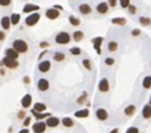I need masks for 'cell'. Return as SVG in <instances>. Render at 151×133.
I'll return each mask as SVG.
<instances>
[{"mask_svg": "<svg viewBox=\"0 0 151 133\" xmlns=\"http://www.w3.org/2000/svg\"><path fill=\"white\" fill-rule=\"evenodd\" d=\"M46 109H47L46 104L40 103V102H36V103L33 105V110L36 111V112H45Z\"/></svg>", "mask_w": 151, "mask_h": 133, "instance_id": "obj_23", "label": "cell"}, {"mask_svg": "<svg viewBox=\"0 0 151 133\" xmlns=\"http://www.w3.org/2000/svg\"><path fill=\"white\" fill-rule=\"evenodd\" d=\"M140 35H141V30L139 28H135L131 30V35L133 37H139Z\"/></svg>", "mask_w": 151, "mask_h": 133, "instance_id": "obj_41", "label": "cell"}, {"mask_svg": "<svg viewBox=\"0 0 151 133\" xmlns=\"http://www.w3.org/2000/svg\"><path fill=\"white\" fill-rule=\"evenodd\" d=\"M30 123H31V116H26L25 119H24L23 126L24 127H28L29 125H30Z\"/></svg>", "mask_w": 151, "mask_h": 133, "instance_id": "obj_40", "label": "cell"}, {"mask_svg": "<svg viewBox=\"0 0 151 133\" xmlns=\"http://www.w3.org/2000/svg\"><path fill=\"white\" fill-rule=\"evenodd\" d=\"M11 1H12V0H0V5L7 6L11 4Z\"/></svg>", "mask_w": 151, "mask_h": 133, "instance_id": "obj_44", "label": "cell"}, {"mask_svg": "<svg viewBox=\"0 0 151 133\" xmlns=\"http://www.w3.org/2000/svg\"><path fill=\"white\" fill-rule=\"evenodd\" d=\"M105 64L107 65V66H113V65L115 64V59L113 57H107L105 59Z\"/></svg>", "mask_w": 151, "mask_h": 133, "instance_id": "obj_37", "label": "cell"}, {"mask_svg": "<svg viewBox=\"0 0 151 133\" xmlns=\"http://www.w3.org/2000/svg\"><path fill=\"white\" fill-rule=\"evenodd\" d=\"M127 9H128V12H129V14H131V15H135L137 13V7L135 5H133V4H129Z\"/></svg>", "mask_w": 151, "mask_h": 133, "instance_id": "obj_38", "label": "cell"}, {"mask_svg": "<svg viewBox=\"0 0 151 133\" xmlns=\"http://www.w3.org/2000/svg\"><path fill=\"white\" fill-rule=\"evenodd\" d=\"M73 38H74L75 42L79 43V42H81V41L84 39V33H83V31H81V30H76V31L73 33Z\"/></svg>", "mask_w": 151, "mask_h": 133, "instance_id": "obj_25", "label": "cell"}, {"mask_svg": "<svg viewBox=\"0 0 151 133\" xmlns=\"http://www.w3.org/2000/svg\"><path fill=\"white\" fill-rule=\"evenodd\" d=\"M95 116L100 121H107L109 119V113L105 108H98L95 112Z\"/></svg>", "mask_w": 151, "mask_h": 133, "instance_id": "obj_9", "label": "cell"}, {"mask_svg": "<svg viewBox=\"0 0 151 133\" xmlns=\"http://www.w3.org/2000/svg\"><path fill=\"white\" fill-rule=\"evenodd\" d=\"M25 116H26V112L24 111V110H21V111H19V112H18V119H19V120L25 119Z\"/></svg>", "mask_w": 151, "mask_h": 133, "instance_id": "obj_42", "label": "cell"}, {"mask_svg": "<svg viewBox=\"0 0 151 133\" xmlns=\"http://www.w3.org/2000/svg\"><path fill=\"white\" fill-rule=\"evenodd\" d=\"M50 87V83L49 81L45 78H40V80L37 81V88L40 90V92H46L49 90Z\"/></svg>", "mask_w": 151, "mask_h": 133, "instance_id": "obj_10", "label": "cell"}, {"mask_svg": "<svg viewBox=\"0 0 151 133\" xmlns=\"http://www.w3.org/2000/svg\"><path fill=\"white\" fill-rule=\"evenodd\" d=\"M142 85L144 88H146V90H149V88H150L151 87V76H146L145 78L143 79Z\"/></svg>", "mask_w": 151, "mask_h": 133, "instance_id": "obj_29", "label": "cell"}, {"mask_svg": "<svg viewBox=\"0 0 151 133\" xmlns=\"http://www.w3.org/2000/svg\"><path fill=\"white\" fill-rule=\"evenodd\" d=\"M108 5L109 7H115L117 5V0H108Z\"/></svg>", "mask_w": 151, "mask_h": 133, "instance_id": "obj_43", "label": "cell"}, {"mask_svg": "<svg viewBox=\"0 0 151 133\" xmlns=\"http://www.w3.org/2000/svg\"><path fill=\"white\" fill-rule=\"evenodd\" d=\"M47 129L46 122H36L33 126H32V130L34 133H44Z\"/></svg>", "mask_w": 151, "mask_h": 133, "instance_id": "obj_5", "label": "cell"}, {"mask_svg": "<svg viewBox=\"0 0 151 133\" xmlns=\"http://www.w3.org/2000/svg\"><path fill=\"white\" fill-rule=\"evenodd\" d=\"M149 105L151 106V96H150V99H149Z\"/></svg>", "mask_w": 151, "mask_h": 133, "instance_id": "obj_52", "label": "cell"}, {"mask_svg": "<svg viewBox=\"0 0 151 133\" xmlns=\"http://www.w3.org/2000/svg\"><path fill=\"white\" fill-rule=\"evenodd\" d=\"M96 12L100 15H105L108 13L109 11V5L107 2H100L98 4L96 5Z\"/></svg>", "mask_w": 151, "mask_h": 133, "instance_id": "obj_14", "label": "cell"}, {"mask_svg": "<svg viewBox=\"0 0 151 133\" xmlns=\"http://www.w3.org/2000/svg\"><path fill=\"white\" fill-rule=\"evenodd\" d=\"M50 69H51V61H44L38 65V71L42 73L49 72Z\"/></svg>", "mask_w": 151, "mask_h": 133, "instance_id": "obj_12", "label": "cell"}, {"mask_svg": "<svg viewBox=\"0 0 151 133\" xmlns=\"http://www.w3.org/2000/svg\"><path fill=\"white\" fill-rule=\"evenodd\" d=\"M139 22L141 23V25H143V26H149L151 24V19L148 17H140Z\"/></svg>", "mask_w": 151, "mask_h": 133, "instance_id": "obj_31", "label": "cell"}, {"mask_svg": "<svg viewBox=\"0 0 151 133\" xmlns=\"http://www.w3.org/2000/svg\"><path fill=\"white\" fill-rule=\"evenodd\" d=\"M53 59H54L55 61H58V63L63 61L64 59H65V54H64L63 52H59V51H57V52H55L54 55H53Z\"/></svg>", "mask_w": 151, "mask_h": 133, "instance_id": "obj_26", "label": "cell"}, {"mask_svg": "<svg viewBox=\"0 0 151 133\" xmlns=\"http://www.w3.org/2000/svg\"><path fill=\"white\" fill-rule=\"evenodd\" d=\"M59 124H60V120L58 119L57 116H49L46 121L47 127H50V128H56Z\"/></svg>", "mask_w": 151, "mask_h": 133, "instance_id": "obj_8", "label": "cell"}, {"mask_svg": "<svg viewBox=\"0 0 151 133\" xmlns=\"http://www.w3.org/2000/svg\"><path fill=\"white\" fill-rule=\"evenodd\" d=\"M82 63H83V66H84L86 70H88V71H91V70H92V66H91V63H90V61H89V59L85 58V59H83Z\"/></svg>", "mask_w": 151, "mask_h": 133, "instance_id": "obj_33", "label": "cell"}, {"mask_svg": "<svg viewBox=\"0 0 151 133\" xmlns=\"http://www.w3.org/2000/svg\"><path fill=\"white\" fill-rule=\"evenodd\" d=\"M110 133H119V129L118 128H114L113 130L110 131Z\"/></svg>", "mask_w": 151, "mask_h": 133, "instance_id": "obj_51", "label": "cell"}, {"mask_svg": "<svg viewBox=\"0 0 151 133\" xmlns=\"http://www.w3.org/2000/svg\"><path fill=\"white\" fill-rule=\"evenodd\" d=\"M61 123H62V125L65 128H71V127H74V125H75L74 120L71 119V118H69V116L63 118V119L61 120Z\"/></svg>", "mask_w": 151, "mask_h": 133, "instance_id": "obj_22", "label": "cell"}, {"mask_svg": "<svg viewBox=\"0 0 151 133\" xmlns=\"http://www.w3.org/2000/svg\"><path fill=\"white\" fill-rule=\"evenodd\" d=\"M69 23H71L73 26H79V25L81 24L80 19H78V18L75 17V16H69Z\"/></svg>", "mask_w": 151, "mask_h": 133, "instance_id": "obj_30", "label": "cell"}, {"mask_svg": "<svg viewBox=\"0 0 151 133\" xmlns=\"http://www.w3.org/2000/svg\"><path fill=\"white\" fill-rule=\"evenodd\" d=\"M13 49H15L18 53H25L28 50V45L24 40H15L13 43Z\"/></svg>", "mask_w": 151, "mask_h": 133, "instance_id": "obj_1", "label": "cell"}, {"mask_svg": "<svg viewBox=\"0 0 151 133\" xmlns=\"http://www.w3.org/2000/svg\"><path fill=\"white\" fill-rule=\"evenodd\" d=\"M19 133H29V129L25 128V129H22V130L19 131Z\"/></svg>", "mask_w": 151, "mask_h": 133, "instance_id": "obj_50", "label": "cell"}, {"mask_svg": "<svg viewBox=\"0 0 151 133\" xmlns=\"http://www.w3.org/2000/svg\"><path fill=\"white\" fill-rule=\"evenodd\" d=\"M150 65H151V61H150Z\"/></svg>", "mask_w": 151, "mask_h": 133, "instance_id": "obj_53", "label": "cell"}, {"mask_svg": "<svg viewBox=\"0 0 151 133\" xmlns=\"http://www.w3.org/2000/svg\"><path fill=\"white\" fill-rule=\"evenodd\" d=\"M24 83H26V84H29L30 83V78H29V77H27V76H26V77H24Z\"/></svg>", "mask_w": 151, "mask_h": 133, "instance_id": "obj_47", "label": "cell"}, {"mask_svg": "<svg viewBox=\"0 0 151 133\" xmlns=\"http://www.w3.org/2000/svg\"><path fill=\"white\" fill-rule=\"evenodd\" d=\"M1 26H2L3 29H9L11 27V19L9 17H3L1 19Z\"/></svg>", "mask_w": 151, "mask_h": 133, "instance_id": "obj_27", "label": "cell"}, {"mask_svg": "<svg viewBox=\"0 0 151 133\" xmlns=\"http://www.w3.org/2000/svg\"><path fill=\"white\" fill-rule=\"evenodd\" d=\"M119 3L122 9H127L128 5L131 4V0H119Z\"/></svg>", "mask_w": 151, "mask_h": 133, "instance_id": "obj_36", "label": "cell"}, {"mask_svg": "<svg viewBox=\"0 0 151 133\" xmlns=\"http://www.w3.org/2000/svg\"><path fill=\"white\" fill-rule=\"evenodd\" d=\"M40 7L38 5H36V4H32V3H27V4H25L23 7V13H25V14H27V13H32V12H36V11H38Z\"/></svg>", "mask_w": 151, "mask_h": 133, "instance_id": "obj_16", "label": "cell"}, {"mask_svg": "<svg viewBox=\"0 0 151 133\" xmlns=\"http://www.w3.org/2000/svg\"><path fill=\"white\" fill-rule=\"evenodd\" d=\"M47 52H48V50H44L43 52L40 53V56H38V59H42V57H43V56H44V55H45V54H47Z\"/></svg>", "mask_w": 151, "mask_h": 133, "instance_id": "obj_48", "label": "cell"}, {"mask_svg": "<svg viewBox=\"0 0 151 133\" xmlns=\"http://www.w3.org/2000/svg\"><path fill=\"white\" fill-rule=\"evenodd\" d=\"M98 90L102 93H108L109 90H110V83H109L108 79L107 78L100 79V83H98Z\"/></svg>", "mask_w": 151, "mask_h": 133, "instance_id": "obj_7", "label": "cell"}, {"mask_svg": "<svg viewBox=\"0 0 151 133\" xmlns=\"http://www.w3.org/2000/svg\"><path fill=\"white\" fill-rule=\"evenodd\" d=\"M40 48H48L49 47V43H47V42H42V43L40 44Z\"/></svg>", "mask_w": 151, "mask_h": 133, "instance_id": "obj_45", "label": "cell"}, {"mask_svg": "<svg viewBox=\"0 0 151 133\" xmlns=\"http://www.w3.org/2000/svg\"><path fill=\"white\" fill-rule=\"evenodd\" d=\"M86 99H87V93H86V92H84V93L82 94V96L78 98L77 103H78V104H84V103L86 102Z\"/></svg>", "mask_w": 151, "mask_h": 133, "instance_id": "obj_34", "label": "cell"}, {"mask_svg": "<svg viewBox=\"0 0 151 133\" xmlns=\"http://www.w3.org/2000/svg\"><path fill=\"white\" fill-rule=\"evenodd\" d=\"M103 42H104L103 37H96V38L91 39V43L93 44L94 50L96 51V53L98 55L102 53V49H100V47H102V45H103Z\"/></svg>", "mask_w": 151, "mask_h": 133, "instance_id": "obj_4", "label": "cell"}, {"mask_svg": "<svg viewBox=\"0 0 151 133\" xmlns=\"http://www.w3.org/2000/svg\"><path fill=\"white\" fill-rule=\"evenodd\" d=\"M137 111V107L135 106V105H128V106H126L125 108H124V114H125L126 116H134L135 112Z\"/></svg>", "mask_w": 151, "mask_h": 133, "instance_id": "obj_20", "label": "cell"}, {"mask_svg": "<svg viewBox=\"0 0 151 133\" xmlns=\"http://www.w3.org/2000/svg\"><path fill=\"white\" fill-rule=\"evenodd\" d=\"M111 22L115 25H119V26H124L126 24V19L122 17H117V18H113L111 20Z\"/></svg>", "mask_w": 151, "mask_h": 133, "instance_id": "obj_24", "label": "cell"}, {"mask_svg": "<svg viewBox=\"0 0 151 133\" xmlns=\"http://www.w3.org/2000/svg\"><path fill=\"white\" fill-rule=\"evenodd\" d=\"M60 16L59 11L55 9H48L46 11V17L50 20H56L58 17Z\"/></svg>", "mask_w": 151, "mask_h": 133, "instance_id": "obj_11", "label": "cell"}, {"mask_svg": "<svg viewBox=\"0 0 151 133\" xmlns=\"http://www.w3.org/2000/svg\"><path fill=\"white\" fill-rule=\"evenodd\" d=\"M118 49V43L116 41H111L108 43V50L110 52H115Z\"/></svg>", "mask_w": 151, "mask_h": 133, "instance_id": "obj_28", "label": "cell"}, {"mask_svg": "<svg viewBox=\"0 0 151 133\" xmlns=\"http://www.w3.org/2000/svg\"><path fill=\"white\" fill-rule=\"evenodd\" d=\"M5 55H6V57L13 58V59H16V61H17V58L19 57V53H18L15 49H13V48H9V49H6L5 50Z\"/></svg>", "mask_w": 151, "mask_h": 133, "instance_id": "obj_21", "label": "cell"}, {"mask_svg": "<svg viewBox=\"0 0 151 133\" xmlns=\"http://www.w3.org/2000/svg\"><path fill=\"white\" fill-rule=\"evenodd\" d=\"M2 64L6 66V68H9V69H16L18 68L19 66V63H18L16 59H13V58H9V57H4L2 61Z\"/></svg>", "mask_w": 151, "mask_h": 133, "instance_id": "obj_6", "label": "cell"}, {"mask_svg": "<svg viewBox=\"0 0 151 133\" xmlns=\"http://www.w3.org/2000/svg\"><path fill=\"white\" fill-rule=\"evenodd\" d=\"M31 113L34 116L35 119L38 120V121L46 119V118H48V116H51V113H49V112H36V111H34L33 109L31 110Z\"/></svg>", "mask_w": 151, "mask_h": 133, "instance_id": "obj_19", "label": "cell"}, {"mask_svg": "<svg viewBox=\"0 0 151 133\" xmlns=\"http://www.w3.org/2000/svg\"><path fill=\"white\" fill-rule=\"evenodd\" d=\"M142 116L146 120L151 119V106L149 104L144 105V107H143L142 109Z\"/></svg>", "mask_w": 151, "mask_h": 133, "instance_id": "obj_18", "label": "cell"}, {"mask_svg": "<svg viewBox=\"0 0 151 133\" xmlns=\"http://www.w3.org/2000/svg\"><path fill=\"white\" fill-rule=\"evenodd\" d=\"M53 9H57V11H62L63 7H62V6H61V5H58V4H56V5L53 6Z\"/></svg>", "mask_w": 151, "mask_h": 133, "instance_id": "obj_46", "label": "cell"}, {"mask_svg": "<svg viewBox=\"0 0 151 133\" xmlns=\"http://www.w3.org/2000/svg\"><path fill=\"white\" fill-rule=\"evenodd\" d=\"M11 19V23L13 25H17L19 22H20V19H21V16L19 14H13L12 17L9 18Z\"/></svg>", "mask_w": 151, "mask_h": 133, "instance_id": "obj_32", "label": "cell"}, {"mask_svg": "<svg viewBox=\"0 0 151 133\" xmlns=\"http://www.w3.org/2000/svg\"><path fill=\"white\" fill-rule=\"evenodd\" d=\"M31 103H32V97L30 94H26L23 98H22V100H21V105H22L23 108H29Z\"/></svg>", "mask_w": 151, "mask_h": 133, "instance_id": "obj_13", "label": "cell"}, {"mask_svg": "<svg viewBox=\"0 0 151 133\" xmlns=\"http://www.w3.org/2000/svg\"><path fill=\"white\" fill-rule=\"evenodd\" d=\"M40 15L38 13H33V14L29 15L28 17L26 18L25 23L28 26H33V25H35L40 21Z\"/></svg>", "mask_w": 151, "mask_h": 133, "instance_id": "obj_3", "label": "cell"}, {"mask_svg": "<svg viewBox=\"0 0 151 133\" xmlns=\"http://www.w3.org/2000/svg\"><path fill=\"white\" fill-rule=\"evenodd\" d=\"M55 42H56L58 45H66V44H69V42H71V35H69V32L61 31L56 35Z\"/></svg>", "mask_w": 151, "mask_h": 133, "instance_id": "obj_2", "label": "cell"}, {"mask_svg": "<svg viewBox=\"0 0 151 133\" xmlns=\"http://www.w3.org/2000/svg\"><path fill=\"white\" fill-rule=\"evenodd\" d=\"M5 38V35H4V32L3 31H0V41H3Z\"/></svg>", "mask_w": 151, "mask_h": 133, "instance_id": "obj_49", "label": "cell"}, {"mask_svg": "<svg viewBox=\"0 0 151 133\" xmlns=\"http://www.w3.org/2000/svg\"><path fill=\"white\" fill-rule=\"evenodd\" d=\"M69 51H71V53L73 55H80L81 53H82V51H81V48H79V47H71V49H69Z\"/></svg>", "mask_w": 151, "mask_h": 133, "instance_id": "obj_35", "label": "cell"}, {"mask_svg": "<svg viewBox=\"0 0 151 133\" xmlns=\"http://www.w3.org/2000/svg\"><path fill=\"white\" fill-rule=\"evenodd\" d=\"M79 12L82 15H89L91 14L92 7L89 5L88 3H82V4L79 5Z\"/></svg>", "mask_w": 151, "mask_h": 133, "instance_id": "obj_15", "label": "cell"}, {"mask_svg": "<svg viewBox=\"0 0 151 133\" xmlns=\"http://www.w3.org/2000/svg\"><path fill=\"white\" fill-rule=\"evenodd\" d=\"M89 111L88 108H84V109H80L75 112V116L78 118V119H85V118H88L89 116Z\"/></svg>", "mask_w": 151, "mask_h": 133, "instance_id": "obj_17", "label": "cell"}, {"mask_svg": "<svg viewBox=\"0 0 151 133\" xmlns=\"http://www.w3.org/2000/svg\"><path fill=\"white\" fill-rule=\"evenodd\" d=\"M125 133H140V130H139V128H137V127H129L126 130V132Z\"/></svg>", "mask_w": 151, "mask_h": 133, "instance_id": "obj_39", "label": "cell"}]
</instances>
